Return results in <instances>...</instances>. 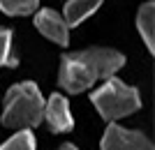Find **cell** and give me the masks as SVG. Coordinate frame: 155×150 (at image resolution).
I'll return each mask as SVG.
<instances>
[{"label": "cell", "mask_w": 155, "mask_h": 150, "mask_svg": "<svg viewBox=\"0 0 155 150\" xmlns=\"http://www.w3.org/2000/svg\"><path fill=\"white\" fill-rule=\"evenodd\" d=\"M0 150H37L35 145V136H32V132L23 129V132H16L9 141L0 145Z\"/></svg>", "instance_id": "11"}, {"label": "cell", "mask_w": 155, "mask_h": 150, "mask_svg": "<svg viewBox=\"0 0 155 150\" xmlns=\"http://www.w3.org/2000/svg\"><path fill=\"white\" fill-rule=\"evenodd\" d=\"M60 150H77V148H74L72 143H65V145H60Z\"/></svg>", "instance_id": "12"}, {"label": "cell", "mask_w": 155, "mask_h": 150, "mask_svg": "<svg viewBox=\"0 0 155 150\" xmlns=\"http://www.w3.org/2000/svg\"><path fill=\"white\" fill-rule=\"evenodd\" d=\"M49 129L56 132V134H63V132H70L74 127V118L70 113V106H67V99L63 95H51L49 102H44V118Z\"/></svg>", "instance_id": "6"}, {"label": "cell", "mask_w": 155, "mask_h": 150, "mask_svg": "<svg viewBox=\"0 0 155 150\" xmlns=\"http://www.w3.org/2000/svg\"><path fill=\"white\" fill-rule=\"evenodd\" d=\"M44 118V97L32 81L12 85L5 95L2 125L9 129H30Z\"/></svg>", "instance_id": "2"}, {"label": "cell", "mask_w": 155, "mask_h": 150, "mask_svg": "<svg viewBox=\"0 0 155 150\" xmlns=\"http://www.w3.org/2000/svg\"><path fill=\"white\" fill-rule=\"evenodd\" d=\"M19 58L12 51V30L0 28V67H16Z\"/></svg>", "instance_id": "10"}, {"label": "cell", "mask_w": 155, "mask_h": 150, "mask_svg": "<svg viewBox=\"0 0 155 150\" xmlns=\"http://www.w3.org/2000/svg\"><path fill=\"white\" fill-rule=\"evenodd\" d=\"M91 102L107 123H114L118 118L132 116V113L139 111V106H141L139 90L132 88V85H125L123 81L116 78V76L107 78V83H104L102 88H97L91 95Z\"/></svg>", "instance_id": "3"}, {"label": "cell", "mask_w": 155, "mask_h": 150, "mask_svg": "<svg viewBox=\"0 0 155 150\" xmlns=\"http://www.w3.org/2000/svg\"><path fill=\"white\" fill-rule=\"evenodd\" d=\"M137 28L141 33L143 42L148 46V51H155V5L153 2H143L139 7V16H137Z\"/></svg>", "instance_id": "8"}, {"label": "cell", "mask_w": 155, "mask_h": 150, "mask_svg": "<svg viewBox=\"0 0 155 150\" xmlns=\"http://www.w3.org/2000/svg\"><path fill=\"white\" fill-rule=\"evenodd\" d=\"M35 28H37L39 33L44 35L46 39H51L56 44L65 46L70 42V26L65 23V19L60 16L56 9H39L35 14Z\"/></svg>", "instance_id": "5"}, {"label": "cell", "mask_w": 155, "mask_h": 150, "mask_svg": "<svg viewBox=\"0 0 155 150\" xmlns=\"http://www.w3.org/2000/svg\"><path fill=\"white\" fill-rule=\"evenodd\" d=\"M102 5V0H70L67 5H65V23L67 26H79L81 21H86L95 12L97 7Z\"/></svg>", "instance_id": "7"}, {"label": "cell", "mask_w": 155, "mask_h": 150, "mask_svg": "<svg viewBox=\"0 0 155 150\" xmlns=\"http://www.w3.org/2000/svg\"><path fill=\"white\" fill-rule=\"evenodd\" d=\"M102 150H153V143L146 134L137 129H125L116 123H109L102 136Z\"/></svg>", "instance_id": "4"}, {"label": "cell", "mask_w": 155, "mask_h": 150, "mask_svg": "<svg viewBox=\"0 0 155 150\" xmlns=\"http://www.w3.org/2000/svg\"><path fill=\"white\" fill-rule=\"evenodd\" d=\"M39 0H0V9L9 16H28L37 9Z\"/></svg>", "instance_id": "9"}, {"label": "cell", "mask_w": 155, "mask_h": 150, "mask_svg": "<svg viewBox=\"0 0 155 150\" xmlns=\"http://www.w3.org/2000/svg\"><path fill=\"white\" fill-rule=\"evenodd\" d=\"M125 65L123 53L114 51V49H86V51L67 53L60 60V76L58 83L67 92L77 95V92L88 90L95 85L100 78H109Z\"/></svg>", "instance_id": "1"}]
</instances>
